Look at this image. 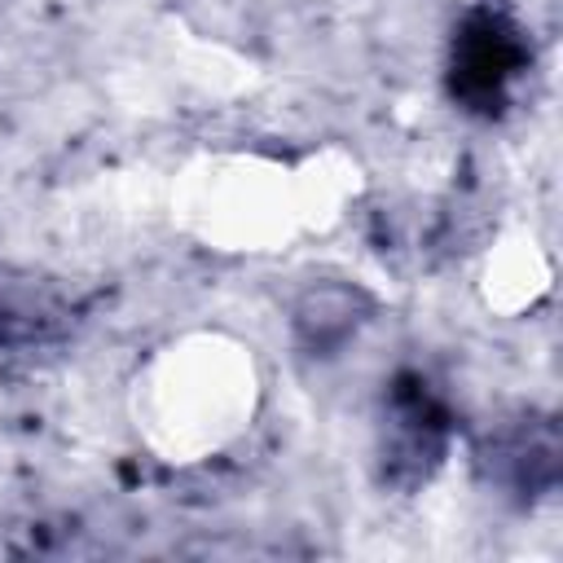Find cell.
<instances>
[{"instance_id": "cell-1", "label": "cell", "mask_w": 563, "mask_h": 563, "mask_svg": "<svg viewBox=\"0 0 563 563\" xmlns=\"http://www.w3.org/2000/svg\"><path fill=\"white\" fill-rule=\"evenodd\" d=\"M255 374L251 356L220 343L172 347L150 369L145 431L163 453H207L220 449L251 418Z\"/></svg>"}]
</instances>
